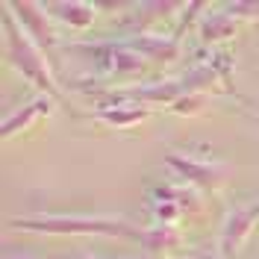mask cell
Wrapping results in <instances>:
<instances>
[{
  "instance_id": "6da1fadb",
  "label": "cell",
  "mask_w": 259,
  "mask_h": 259,
  "mask_svg": "<svg viewBox=\"0 0 259 259\" xmlns=\"http://www.w3.org/2000/svg\"><path fill=\"white\" fill-rule=\"evenodd\" d=\"M3 38H6V56H9V62L15 65L32 85H38L50 97H59V89H56L53 74H50V59L38 50V45L27 35V30L18 27L15 21H12V12H9L6 3H3Z\"/></svg>"
},
{
  "instance_id": "7a4b0ae2",
  "label": "cell",
  "mask_w": 259,
  "mask_h": 259,
  "mask_svg": "<svg viewBox=\"0 0 259 259\" xmlns=\"http://www.w3.org/2000/svg\"><path fill=\"white\" fill-rule=\"evenodd\" d=\"M12 227L32 233H53V236H130L139 239L145 230L127 224L121 218H80V215H38V218H12Z\"/></svg>"
},
{
  "instance_id": "3957f363",
  "label": "cell",
  "mask_w": 259,
  "mask_h": 259,
  "mask_svg": "<svg viewBox=\"0 0 259 259\" xmlns=\"http://www.w3.org/2000/svg\"><path fill=\"white\" fill-rule=\"evenodd\" d=\"M6 6L21 18V27H24L27 35L38 45V50L50 59V65H56V30H53L48 6H41V3H27V0L6 3Z\"/></svg>"
},
{
  "instance_id": "277c9868",
  "label": "cell",
  "mask_w": 259,
  "mask_h": 259,
  "mask_svg": "<svg viewBox=\"0 0 259 259\" xmlns=\"http://www.w3.org/2000/svg\"><path fill=\"white\" fill-rule=\"evenodd\" d=\"M168 168H174L186 183H192L197 189H218L224 183V168L218 162H206V159H194L186 153H168L165 156Z\"/></svg>"
},
{
  "instance_id": "5b68a950",
  "label": "cell",
  "mask_w": 259,
  "mask_h": 259,
  "mask_svg": "<svg viewBox=\"0 0 259 259\" xmlns=\"http://www.w3.org/2000/svg\"><path fill=\"white\" fill-rule=\"evenodd\" d=\"M256 218H259V203L256 206H236L230 212V218L224 224V236H221V259H233L239 253V247L247 242Z\"/></svg>"
},
{
  "instance_id": "8992f818",
  "label": "cell",
  "mask_w": 259,
  "mask_h": 259,
  "mask_svg": "<svg viewBox=\"0 0 259 259\" xmlns=\"http://www.w3.org/2000/svg\"><path fill=\"white\" fill-rule=\"evenodd\" d=\"M180 35L168 38V35H156V32H139L136 38H130V48L136 53H142L147 62H159V65H168L174 62L180 56V45H177Z\"/></svg>"
},
{
  "instance_id": "52a82bcc",
  "label": "cell",
  "mask_w": 259,
  "mask_h": 259,
  "mask_svg": "<svg viewBox=\"0 0 259 259\" xmlns=\"http://www.w3.org/2000/svg\"><path fill=\"white\" fill-rule=\"evenodd\" d=\"M186 95L183 89V80H165V82H156V85H139V89H127V95L121 100L127 103H136V100H145V103H177L180 97Z\"/></svg>"
},
{
  "instance_id": "ba28073f",
  "label": "cell",
  "mask_w": 259,
  "mask_h": 259,
  "mask_svg": "<svg viewBox=\"0 0 259 259\" xmlns=\"http://www.w3.org/2000/svg\"><path fill=\"white\" fill-rule=\"evenodd\" d=\"M48 12H50V15H56L59 21H65V24L77 27V30H85V27H92L97 9H95V3L65 0V3H48Z\"/></svg>"
},
{
  "instance_id": "9c48e42d",
  "label": "cell",
  "mask_w": 259,
  "mask_h": 259,
  "mask_svg": "<svg viewBox=\"0 0 259 259\" xmlns=\"http://www.w3.org/2000/svg\"><path fill=\"white\" fill-rule=\"evenodd\" d=\"M95 115L103 121V124H112V127H133V124H142L147 115H150V109L139 106V103H127V100H121V103H115V106L97 109Z\"/></svg>"
},
{
  "instance_id": "30bf717a",
  "label": "cell",
  "mask_w": 259,
  "mask_h": 259,
  "mask_svg": "<svg viewBox=\"0 0 259 259\" xmlns=\"http://www.w3.org/2000/svg\"><path fill=\"white\" fill-rule=\"evenodd\" d=\"M50 112V100H32V103H27L24 109H18V112L6 115V121H3V127H0V133H3V139H9V136H15L18 130H24L27 124H32L38 115H48Z\"/></svg>"
},
{
  "instance_id": "8fae6325",
  "label": "cell",
  "mask_w": 259,
  "mask_h": 259,
  "mask_svg": "<svg viewBox=\"0 0 259 259\" xmlns=\"http://www.w3.org/2000/svg\"><path fill=\"white\" fill-rule=\"evenodd\" d=\"M236 27H239V18H233L230 9H227V15H209L200 21V38L209 41V45L212 41H224L236 32Z\"/></svg>"
},
{
  "instance_id": "7c38bea8",
  "label": "cell",
  "mask_w": 259,
  "mask_h": 259,
  "mask_svg": "<svg viewBox=\"0 0 259 259\" xmlns=\"http://www.w3.org/2000/svg\"><path fill=\"white\" fill-rule=\"evenodd\" d=\"M180 242L177 230L174 227H153V230H145V236H142V244H145L147 250H168V247H174Z\"/></svg>"
},
{
  "instance_id": "4fadbf2b",
  "label": "cell",
  "mask_w": 259,
  "mask_h": 259,
  "mask_svg": "<svg viewBox=\"0 0 259 259\" xmlns=\"http://www.w3.org/2000/svg\"><path fill=\"white\" fill-rule=\"evenodd\" d=\"M153 215H156V221H159V224L174 227V224H177V218L183 215V206H180L177 200H165V197H156Z\"/></svg>"
},
{
  "instance_id": "5bb4252c",
  "label": "cell",
  "mask_w": 259,
  "mask_h": 259,
  "mask_svg": "<svg viewBox=\"0 0 259 259\" xmlns=\"http://www.w3.org/2000/svg\"><path fill=\"white\" fill-rule=\"evenodd\" d=\"M203 106H206V95H200V92H186V95L174 103V112H180V115H197Z\"/></svg>"
},
{
  "instance_id": "9a60e30c",
  "label": "cell",
  "mask_w": 259,
  "mask_h": 259,
  "mask_svg": "<svg viewBox=\"0 0 259 259\" xmlns=\"http://www.w3.org/2000/svg\"><path fill=\"white\" fill-rule=\"evenodd\" d=\"M206 259H221V256H206Z\"/></svg>"
},
{
  "instance_id": "2e32d148",
  "label": "cell",
  "mask_w": 259,
  "mask_h": 259,
  "mask_svg": "<svg viewBox=\"0 0 259 259\" xmlns=\"http://www.w3.org/2000/svg\"><path fill=\"white\" fill-rule=\"evenodd\" d=\"M18 259H30V256H18Z\"/></svg>"
},
{
  "instance_id": "e0dca14e",
  "label": "cell",
  "mask_w": 259,
  "mask_h": 259,
  "mask_svg": "<svg viewBox=\"0 0 259 259\" xmlns=\"http://www.w3.org/2000/svg\"><path fill=\"white\" fill-rule=\"evenodd\" d=\"M80 259H92V256H80Z\"/></svg>"
},
{
  "instance_id": "ac0fdd59",
  "label": "cell",
  "mask_w": 259,
  "mask_h": 259,
  "mask_svg": "<svg viewBox=\"0 0 259 259\" xmlns=\"http://www.w3.org/2000/svg\"><path fill=\"white\" fill-rule=\"evenodd\" d=\"M256 106H259V100H256Z\"/></svg>"
}]
</instances>
